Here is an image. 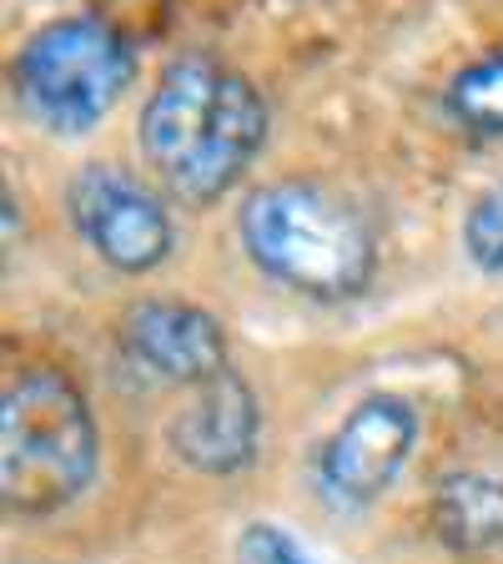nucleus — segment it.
<instances>
[{
  "label": "nucleus",
  "mask_w": 503,
  "mask_h": 564,
  "mask_svg": "<svg viewBox=\"0 0 503 564\" xmlns=\"http://www.w3.org/2000/svg\"><path fill=\"white\" fill-rule=\"evenodd\" d=\"M463 247H469L473 268L503 278V182H493L463 217Z\"/></svg>",
  "instance_id": "9b49d317"
},
{
  "label": "nucleus",
  "mask_w": 503,
  "mask_h": 564,
  "mask_svg": "<svg viewBox=\"0 0 503 564\" xmlns=\"http://www.w3.org/2000/svg\"><path fill=\"white\" fill-rule=\"evenodd\" d=\"M237 232L247 258L272 282L317 303L358 297L378 268V242L363 212L313 182L258 187L237 212Z\"/></svg>",
  "instance_id": "f03ea898"
},
{
  "label": "nucleus",
  "mask_w": 503,
  "mask_h": 564,
  "mask_svg": "<svg viewBox=\"0 0 503 564\" xmlns=\"http://www.w3.org/2000/svg\"><path fill=\"white\" fill-rule=\"evenodd\" d=\"M434 519L453 550L463 554H489L503 550V484L483 479V474H453L438 484Z\"/></svg>",
  "instance_id": "1a4fd4ad"
},
{
  "label": "nucleus",
  "mask_w": 503,
  "mask_h": 564,
  "mask_svg": "<svg viewBox=\"0 0 503 564\" xmlns=\"http://www.w3.org/2000/svg\"><path fill=\"white\" fill-rule=\"evenodd\" d=\"M66 212L76 237L111 272L141 278V272L162 268L176 247L166 197L152 182L131 176L127 166H86V172H76L66 187Z\"/></svg>",
  "instance_id": "39448f33"
},
{
  "label": "nucleus",
  "mask_w": 503,
  "mask_h": 564,
  "mask_svg": "<svg viewBox=\"0 0 503 564\" xmlns=\"http://www.w3.org/2000/svg\"><path fill=\"white\" fill-rule=\"evenodd\" d=\"M136 56L106 21L66 15L51 21L15 51L11 91L35 127L56 137H86L111 117V106L127 96Z\"/></svg>",
  "instance_id": "20e7f679"
},
{
  "label": "nucleus",
  "mask_w": 503,
  "mask_h": 564,
  "mask_svg": "<svg viewBox=\"0 0 503 564\" xmlns=\"http://www.w3.org/2000/svg\"><path fill=\"white\" fill-rule=\"evenodd\" d=\"M136 137L156 182L201 207L227 197L258 162L267 141V101L242 70L187 56L146 96Z\"/></svg>",
  "instance_id": "f257e3e1"
},
{
  "label": "nucleus",
  "mask_w": 503,
  "mask_h": 564,
  "mask_svg": "<svg viewBox=\"0 0 503 564\" xmlns=\"http://www.w3.org/2000/svg\"><path fill=\"white\" fill-rule=\"evenodd\" d=\"M121 348L131 364H141L152 378L166 383H207L227 373V333L222 323L197 303L182 297H146L121 323Z\"/></svg>",
  "instance_id": "6e6552de"
},
{
  "label": "nucleus",
  "mask_w": 503,
  "mask_h": 564,
  "mask_svg": "<svg viewBox=\"0 0 503 564\" xmlns=\"http://www.w3.org/2000/svg\"><path fill=\"white\" fill-rule=\"evenodd\" d=\"M101 434L91 403L61 368H25L0 409V499L15 519L76 505L96 479Z\"/></svg>",
  "instance_id": "7ed1b4c3"
},
{
  "label": "nucleus",
  "mask_w": 503,
  "mask_h": 564,
  "mask_svg": "<svg viewBox=\"0 0 503 564\" xmlns=\"http://www.w3.org/2000/svg\"><path fill=\"white\" fill-rule=\"evenodd\" d=\"M237 564H313V554L277 524H247L237 534Z\"/></svg>",
  "instance_id": "f8f14e48"
},
{
  "label": "nucleus",
  "mask_w": 503,
  "mask_h": 564,
  "mask_svg": "<svg viewBox=\"0 0 503 564\" xmlns=\"http://www.w3.org/2000/svg\"><path fill=\"white\" fill-rule=\"evenodd\" d=\"M444 111L473 137H503V46L453 70Z\"/></svg>",
  "instance_id": "9d476101"
},
{
  "label": "nucleus",
  "mask_w": 503,
  "mask_h": 564,
  "mask_svg": "<svg viewBox=\"0 0 503 564\" xmlns=\"http://www.w3.org/2000/svg\"><path fill=\"white\" fill-rule=\"evenodd\" d=\"M172 448L187 469L211 474V479L252 469L262 448V409L252 383L227 368L192 388V399L172 419Z\"/></svg>",
  "instance_id": "0eeeda50"
},
{
  "label": "nucleus",
  "mask_w": 503,
  "mask_h": 564,
  "mask_svg": "<svg viewBox=\"0 0 503 564\" xmlns=\"http://www.w3.org/2000/svg\"><path fill=\"white\" fill-rule=\"evenodd\" d=\"M418 448V409L398 393H373L332 429L317 454V489L338 509L378 505Z\"/></svg>",
  "instance_id": "423d86ee"
}]
</instances>
